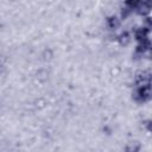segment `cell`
Wrapping results in <instances>:
<instances>
[{"label": "cell", "mask_w": 152, "mask_h": 152, "mask_svg": "<svg viewBox=\"0 0 152 152\" xmlns=\"http://www.w3.org/2000/svg\"><path fill=\"white\" fill-rule=\"evenodd\" d=\"M107 24H108V27L110 30H116L119 27V25H120V21H119V19L116 17H110L107 20Z\"/></svg>", "instance_id": "1"}, {"label": "cell", "mask_w": 152, "mask_h": 152, "mask_svg": "<svg viewBox=\"0 0 152 152\" xmlns=\"http://www.w3.org/2000/svg\"><path fill=\"white\" fill-rule=\"evenodd\" d=\"M118 39H119V42H120L122 45H126V44L129 43V40H131V36H129L128 32H122V33L118 37Z\"/></svg>", "instance_id": "2"}]
</instances>
